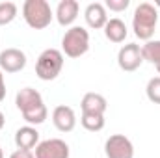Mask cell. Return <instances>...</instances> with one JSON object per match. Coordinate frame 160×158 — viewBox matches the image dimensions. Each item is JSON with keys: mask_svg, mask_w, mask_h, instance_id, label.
<instances>
[{"mask_svg": "<svg viewBox=\"0 0 160 158\" xmlns=\"http://www.w3.org/2000/svg\"><path fill=\"white\" fill-rule=\"evenodd\" d=\"M157 22H158L157 7L149 2H142L136 7L134 19H132V28H134L136 37L143 41H151L153 34H155V28H157Z\"/></svg>", "mask_w": 160, "mask_h": 158, "instance_id": "1", "label": "cell"}, {"mask_svg": "<svg viewBox=\"0 0 160 158\" xmlns=\"http://www.w3.org/2000/svg\"><path fill=\"white\" fill-rule=\"evenodd\" d=\"M22 17L34 30H43L52 21V9L47 0H26L22 6Z\"/></svg>", "mask_w": 160, "mask_h": 158, "instance_id": "2", "label": "cell"}, {"mask_svg": "<svg viewBox=\"0 0 160 158\" xmlns=\"http://www.w3.org/2000/svg\"><path fill=\"white\" fill-rule=\"evenodd\" d=\"M63 67V54L58 48H47L43 50L36 63V75L41 80H54Z\"/></svg>", "mask_w": 160, "mask_h": 158, "instance_id": "3", "label": "cell"}, {"mask_svg": "<svg viewBox=\"0 0 160 158\" xmlns=\"http://www.w3.org/2000/svg\"><path fill=\"white\" fill-rule=\"evenodd\" d=\"M62 48L65 56L69 58H80L89 48V34L82 26H71L63 37H62Z\"/></svg>", "mask_w": 160, "mask_h": 158, "instance_id": "4", "label": "cell"}, {"mask_svg": "<svg viewBox=\"0 0 160 158\" xmlns=\"http://www.w3.org/2000/svg\"><path fill=\"white\" fill-rule=\"evenodd\" d=\"M104 153L106 158H134V145L127 136L114 134L106 140Z\"/></svg>", "mask_w": 160, "mask_h": 158, "instance_id": "5", "label": "cell"}, {"mask_svg": "<svg viewBox=\"0 0 160 158\" xmlns=\"http://www.w3.org/2000/svg\"><path fill=\"white\" fill-rule=\"evenodd\" d=\"M36 158H69V145L63 140L52 138L39 141L36 147Z\"/></svg>", "mask_w": 160, "mask_h": 158, "instance_id": "6", "label": "cell"}, {"mask_svg": "<svg viewBox=\"0 0 160 158\" xmlns=\"http://www.w3.org/2000/svg\"><path fill=\"white\" fill-rule=\"evenodd\" d=\"M143 62V56H142V47L136 45V43H128L125 47H121L119 54H118V63L123 71H136Z\"/></svg>", "mask_w": 160, "mask_h": 158, "instance_id": "7", "label": "cell"}, {"mask_svg": "<svg viewBox=\"0 0 160 158\" xmlns=\"http://www.w3.org/2000/svg\"><path fill=\"white\" fill-rule=\"evenodd\" d=\"M26 65V54L19 48H6L0 52V69L6 73H19Z\"/></svg>", "mask_w": 160, "mask_h": 158, "instance_id": "8", "label": "cell"}, {"mask_svg": "<svg viewBox=\"0 0 160 158\" xmlns=\"http://www.w3.org/2000/svg\"><path fill=\"white\" fill-rule=\"evenodd\" d=\"M52 121H54V126L60 130V132H71L77 125V116H75V110L71 106H56L54 112H52Z\"/></svg>", "mask_w": 160, "mask_h": 158, "instance_id": "9", "label": "cell"}, {"mask_svg": "<svg viewBox=\"0 0 160 158\" xmlns=\"http://www.w3.org/2000/svg\"><path fill=\"white\" fill-rule=\"evenodd\" d=\"M15 104L17 108L24 114V112H30L34 108H38L43 104V99H41V93L34 87H22L17 97H15Z\"/></svg>", "mask_w": 160, "mask_h": 158, "instance_id": "10", "label": "cell"}, {"mask_svg": "<svg viewBox=\"0 0 160 158\" xmlns=\"http://www.w3.org/2000/svg\"><path fill=\"white\" fill-rule=\"evenodd\" d=\"M78 2L77 0H62L56 7V19L62 26H69L77 21L78 17Z\"/></svg>", "mask_w": 160, "mask_h": 158, "instance_id": "11", "label": "cell"}, {"mask_svg": "<svg viewBox=\"0 0 160 158\" xmlns=\"http://www.w3.org/2000/svg\"><path fill=\"white\" fill-rule=\"evenodd\" d=\"M84 17H86V22L91 26V28H104L106 22H108V15H106V9L101 2H91L86 11H84Z\"/></svg>", "mask_w": 160, "mask_h": 158, "instance_id": "12", "label": "cell"}, {"mask_svg": "<svg viewBox=\"0 0 160 158\" xmlns=\"http://www.w3.org/2000/svg\"><path fill=\"white\" fill-rule=\"evenodd\" d=\"M39 143V132L34 126H21L15 132V145L24 151H32Z\"/></svg>", "mask_w": 160, "mask_h": 158, "instance_id": "13", "label": "cell"}, {"mask_svg": "<svg viewBox=\"0 0 160 158\" xmlns=\"http://www.w3.org/2000/svg\"><path fill=\"white\" fill-rule=\"evenodd\" d=\"M82 114H95V116H104L106 112V99L99 93H86L82 102Z\"/></svg>", "mask_w": 160, "mask_h": 158, "instance_id": "14", "label": "cell"}, {"mask_svg": "<svg viewBox=\"0 0 160 158\" xmlns=\"http://www.w3.org/2000/svg\"><path fill=\"white\" fill-rule=\"evenodd\" d=\"M104 36L112 43H123L127 37V24L121 19H108L104 26Z\"/></svg>", "mask_w": 160, "mask_h": 158, "instance_id": "15", "label": "cell"}, {"mask_svg": "<svg viewBox=\"0 0 160 158\" xmlns=\"http://www.w3.org/2000/svg\"><path fill=\"white\" fill-rule=\"evenodd\" d=\"M142 56L143 60L155 63L157 67L160 65V41H147L142 47Z\"/></svg>", "mask_w": 160, "mask_h": 158, "instance_id": "16", "label": "cell"}, {"mask_svg": "<svg viewBox=\"0 0 160 158\" xmlns=\"http://www.w3.org/2000/svg\"><path fill=\"white\" fill-rule=\"evenodd\" d=\"M82 126L89 132H99L104 126V116H95V114H82L80 119Z\"/></svg>", "mask_w": 160, "mask_h": 158, "instance_id": "17", "label": "cell"}, {"mask_svg": "<svg viewBox=\"0 0 160 158\" xmlns=\"http://www.w3.org/2000/svg\"><path fill=\"white\" fill-rule=\"evenodd\" d=\"M48 116V110H47V106L45 104H41L38 108H34V110H30V112H24L22 114V117L26 123H30V125H41V123H45V119Z\"/></svg>", "mask_w": 160, "mask_h": 158, "instance_id": "18", "label": "cell"}, {"mask_svg": "<svg viewBox=\"0 0 160 158\" xmlns=\"http://www.w3.org/2000/svg\"><path fill=\"white\" fill-rule=\"evenodd\" d=\"M17 17V6L13 2H0V26L9 24Z\"/></svg>", "mask_w": 160, "mask_h": 158, "instance_id": "19", "label": "cell"}, {"mask_svg": "<svg viewBox=\"0 0 160 158\" xmlns=\"http://www.w3.org/2000/svg\"><path fill=\"white\" fill-rule=\"evenodd\" d=\"M145 91H147V97H149L151 102L160 104V77H155V78L149 80Z\"/></svg>", "mask_w": 160, "mask_h": 158, "instance_id": "20", "label": "cell"}, {"mask_svg": "<svg viewBox=\"0 0 160 158\" xmlns=\"http://www.w3.org/2000/svg\"><path fill=\"white\" fill-rule=\"evenodd\" d=\"M130 0H106V7L110 11H125L128 7Z\"/></svg>", "mask_w": 160, "mask_h": 158, "instance_id": "21", "label": "cell"}, {"mask_svg": "<svg viewBox=\"0 0 160 158\" xmlns=\"http://www.w3.org/2000/svg\"><path fill=\"white\" fill-rule=\"evenodd\" d=\"M9 158H36L32 151H24V149H17L15 153H11Z\"/></svg>", "mask_w": 160, "mask_h": 158, "instance_id": "22", "label": "cell"}, {"mask_svg": "<svg viewBox=\"0 0 160 158\" xmlns=\"http://www.w3.org/2000/svg\"><path fill=\"white\" fill-rule=\"evenodd\" d=\"M6 97V84H4V75H2V69H0V102L4 101Z\"/></svg>", "mask_w": 160, "mask_h": 158, "instance_id": "23", "label": "cell"}, {"mask_svg": "<svg viewBox=\"0 0 160 158\" xmlns=\"http://www.w3.org/2000/svg\"><path fill=\"white\" fill-rule=\"evenodd\" d=\"M4 123H6V117H4V114L0 112V130H2V126H4Z\"/></svg>", "mask_w": 160, "mask_h": 158, "instance_id": "24", "label": "cell"}, {"mask_svg": "<svg viewBox=\"0 0 160 158\" xmlns=\"http://www.w3.org/2000/svg\"><path fill=\"white\" fill-rule=\"evenodd\" d=\"M155 6H158L160 7V0H155Z\"/></svg>", "mask_w": 160, "mask_h": 158, "instance_id": "25", "label": "cell"}, {"mask_svg": "<svg viewBox=\"0 0 160 158\" xmlns=\"http://www.w3.org/2000/svg\"><path fill=\"white\" fill-rule=\"evenodd\" d=\"M0 158H4V153H2V147H0Z\"/></svg>", "mask_w": 160, "mask_h": 158, "instance_id": "26", "label": "cell"}, {"mask_svg": "<svg viewBox=\"0 0 160 158\" xmlns=\"http://www.w3.org/2000/svg\"><path fill=\"white\" fill-rule=\"evenodd\" d=\"M157 71H158V73H160V65H158V67H157Z\"/></svg>", "mask_w": 160, "mask_h": 158, "instance_id": "27", "label": "cell"}]
</instances>
